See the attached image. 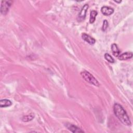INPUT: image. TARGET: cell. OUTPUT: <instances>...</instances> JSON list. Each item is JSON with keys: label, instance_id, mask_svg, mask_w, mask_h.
Wrapping results in <instances>:
<instances>
[{"label": "cell", "instance_id": "cell-1", "mask_svg": "<svg viewBox=\"0 0 133 133\" xmlns=\"http://www.w3.org/2000/svg\"><path fill=\"white\" fill-rule=\"evenodd\" d=\"M113 111L116 117L124 125L126 126L131 125L130 118L122 105L118 103H115L113 106Z\"/></svg>", "mask_w": 133, "mask_h": 133}, {"label": "cell", "instance_id": "cell-2", "mask_svg": "<svg viewBox=\"0 0 133 133\" xmlns=\"http://www.w3.org/2000/svg\"><path fill=\"white\" fill-rule=\"evenodd\" d=\"M81 75L82 78L87 82L94 85L96 86H99V83L96 78L89 72L86 71H82L81 73Z\"/></svg>", "mask_w": 133, "mask_h": 133}, {"label": "cell", "instance_id": "cell-3", "mask_svg": "<svg viewBox=\"0 0 133 133\" xmlns=\"http://www.w3.org/2000/svg\"><path fill=\"white\" fill-rule=\"evenodd\" d=\"M12 1H2L1 2V12L2 15H6L9 11V8L11 5Z\"/></svg>", "mask_w": 133, "mask_h": 133}, {"label": "cell", "instance_id": "cell-4", "mask_svg": "<svg viewBox=\"0 0 133 133\" xmlns=\"http://www.w3.org/2000/svg\"><path fill=\"white\" fill-rule=\"evenodd\" d=\"M65 126L70 131L72 132H84V131L80 128L73 124L70 123H66L65 124Z\"/></svg>", "mask_w": 133, "mask_h": 133}, {"label": "cell", "instance_id": "cell-5", "mask_svg": "<svg viewBox=\"0 0 133 133\" xmlns=\"http://www.w3.org/2000/svg\"><path fill=\"white\" fill-rule=\"evenodd\" d=\"M88 7L89 6H88V4H85L82 7V8L81 10L80 11L79 14L78 15V17L79 20L82 21V20H84L85 18L86 12H87V11L88 10Z\"/></svg>", "mask_w": 133, "mask_h": 133}, {"label": "cell", "instance_id": "cell-6", "mask_svg": "<svg viewBox=\"0 0 133 133\" xmlns=\"http://www.w3.org/2000/svg\"><path fill=\"white\" fill-rule=\"evenodd\" d=\"M82 37L83 40H84L85 42H86L90 45H94L96 42V40L95 38H94L90 35L87 34L86 33H83L82 34Z\"/></svg>", "mask_w": 133, "mask_h": 133}, {"label": "cell", "instance_id": "cell-7", "mask_svg": "<svg viewBox=\"0 0 133 133\" xmlns=\"http://www.w3.org/2000/svg\"><path fill=\"white\" fill-rule=\"evenodd\" d=\"M101 11L105 16H110L114 12V9L110 7L104 6L101 7Z\"/></svg>", "mask_w": 133, "mask_h": 133}, {"label": "cell", "instance_id": "cell-8", "mask_svg": "<svg viewBox=\"0 0 133 133\" xmlns=\"http://www.w3.org/2000/svg\"><path fill=\"white\" fill-rule=\"evenodd\" d=\"M132 57V52L128 51V52L123 53L121 55H119L118 57V59L120 60H126L131 58Z\"/></svg>", "mask_w": 133, "mask_h": 133}, {"label": "cell", "instance_id": "cell-9", "mask_svg": "<svg viewBox=\"0 0 133 133\" xmlns=\"http://www.w3.org/2000/svg\"><path fill=\"white\" fill-rule=\"evenodd\" d=\"M111 50H112V52L113 53V55L115 57H117L120 55V51L117 47V45L116 44L114 43L112 44Z\"/></svg>", "mask_w": 133, "mask_h": 133}, {"label": "cell", "instance_id": "cell-10", "mask_svg": "<svg viewBox=\"0 0 133 133\" xmlns=\"http://www.w3.org/2000/svg\"><path fill=\"white\" fill-rule=\"evenodd\" d=\"M12 104V102L10 100L5 99H2L0 101V107L1 108H6L10 107Z\"/></svg>", "mask_w": 133, "mask_h": 133}, {"label": "cell", "instance_id": "cell-11", "mask_svg": "<svg viewBox=\"0 0 133 133\" xmlns=\"http://www.w3.org/2000/svg\"><path fill=\"white\" fill-rule=\"evenodd\" d=\"M98 13L96 10H91L90 13V18H89V22L90 23H93L95 20H96V17Z\"/></svg>", "mask_w": 133, "mask_h": 133}, {"label": "cell", "instance_id": "cell-12", "mask_svg": "<svg viewBox=\"0 0 133 133\" xmlns=\"http://www.w3.org/2000/svg\"><path fill=\"white\" fill-rule=\"evenodd\" d=\"M34 117H35L34 114L31 113H30V114H29L27 115L23 116V117L22 118V120L23 122H27L31 121V120H32L34 118Z\"/></svg>", "mask_w": 133, "mask_h": 133}, {"label": "cell", "instance_id": "cell-13", "mask_svg": "<svg viewBox=\"0 0 133 133\" xmlns=\"http://www.w3.org/2000/svg\"><path fill=\"white\" fill-rule=\"evenodd\" d=\"M104 58L107 61L109 62L110 63H114V59L112 57V56L109 55L108 53H105L104 54Z\"/></svg>", "mask_w": 133, "mask_h": 133}, {"label": "cell", "instance_id": "cell-14", "mask_svg": "<svg viewBox=\"0 0 133 133\" xmlns=\"http://www.w3.org/2000/svg\"><path fill=\"white\" fill-rule=\"evenodd\" d=\"M108 26H109V23H108V21L107 20H104L103 22V25H102V30L103 31H105L107 30V29L108 28Z\"/></svg>", "mask_w": 133, "mask_h": 133}, {"label": "cell", "instance_id": "cell-15", "mask_svg": "<svg viewBox=\"0 0 133 133\" xmlns=\"http://www.w3.org/2000/svg\"><path fill=\"white\" fill-rule=\"evenodd\" d=\"M114 2H116V3H121L122 1H114Z\"/></svg>", "mask_w": 133, "mask_h": 133}]
</instances>
